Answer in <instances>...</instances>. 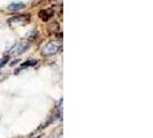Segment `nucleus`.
Returning a JSON list of instances; mask_svg holds the SVG:
<instances>
[{"instance_id": "nucleus-7", "label": "nucleus", "mask_w": 153, "mask_h": 138, "mask_svg": "<svg viewBox=\"0 0 153 138\" xmlns=\"http://www.w3.org/2000/svg\"><path fill=\"white\" fill-rule=\"evenodd\" d=\"M8 59H9V56H8V55H6V56H4V58L0 60V68H1V67H4V66L7 63Z\"/></svg>"}, {"instance_id": "nucleus-1", "label": "nucleus", "mask_w": 153, "mask_h": 138, "mask_svg": "<svg viewBox=\"0 0 153 138\" xmlns=\"http://www.w3.org/2000/svg\"><path fill=\"white\" fill-rule=\"evenodd\" d=\"M60 51V46L55 43H48L46 44L43 48H42V55L43 56H51V55H54Z\"/></svg>"}, {"instance_id": "nucleus-2", "label": "nucleus", "mask_w": 153, "mask_h": 138, "mask_svg": "<svg viewBox=\"0 0 153 138\" xmlns=\"http://www.w3.org/2000/svg\"><path fill=\"white\" fill-rule=\"evenodd\" d=\"M30 21V15L28 14H17L8 20L9 24H25Z\"/></svg>"}, {"instance_id": "nucleus-8", "label": "nucleus", "mask_w": 153, "mask_h": 138, "mask_svg": "<svg viewBox=\"0 0 153 138\" xmlns=\"http://www.w3.org/2000/svg\"><path fill=\"white\" fill-rule=\"evenodd\" d=\"M55 138H62L61 136H58V137H55Z\"/></svg>"}, {"instance_id": "nucleus-3", "label": "nucleus", "mask_w": 153, "mask_h": 138, "mask_svg": "<svg viewBox=\"0 0 153 138\" xmlns=\"http://www.w3.org/2000/svg\"><path fill=\"white\" fill-rule=\"evenodd\" d=\"M38 15L43 21L47 22V21H50V20L53 17L54 10L53 9H51V8H48V9H43V10H39Z\"/></svg>"}, {"instance_id": "nucleus-6", "label": "nucleus", "mask_w": 153, "mask_h": 138, "mask_svg": "<svg viewBox=\"0 0 153 138\" xmlns=\"http://www.w3.org/2000/svg\"><path fill=\"white\" fill-rule=\"evenodd\" d=\"M28 47H29V44H21V46L19 47V50H17V54H21L23 52H25L27 50H28Z\"/></svg>"}, {"instance_id": "nucleus-4", "label": "nucleus", "mask_w": 153, "mask_h": 138, "mask_svg": "<svg viewBox=\"0 0 153 138\" xmlns=\"http://www.w3.org/2000/svg\"><path fill=\"white\" fill-rule=\"evenodd\" d=\"M7 8L9 10H20V9L25 8V5L23 2H12Z\"/></svg>"}, {"instance_id": "nucleus-5", "label": "nucleus", "mask_w": 153, "mask_h": 138, "mask_svg": "<svg viewBox=\"0 0 153 138\" xmlns=\"http://www.w3.org/2000/svg\"><path fill=\"white\" fill-rule=\"evenodd\" d=\"M37 63V61L36 60H29V61H27L25 63H23L22 66L20 67V68L17 69V71L16 73H19V71H21V70H24V69H27L28 67H31V66H35Z\"/></svg>"}]
</instances>
